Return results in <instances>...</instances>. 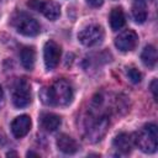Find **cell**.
I'll return each instance as SVG.
<instances>
[{
  "label": "cell",
  "instance_id": "cell-1",
  "mask_svg": "<svg viewBox=\"0 0 158 158\" xmlns=\"http://www.w3.org/2000/svg\"><path fill=\"white\" fill-rule=\"evenodd\" d=\"M40 96L46 105L67 106L73 100V89L68 81L60 79L53 83V85L43 88L40 93Z\"/></svg>",
  "mask_w": 158,
  "mask_h": 158
},
{
  "label": "cell",
  "instance_id": "cell-2",
  "mask_svg": "<svg viewBox=\"0 0 158 158\" xmlns=\"http://www.w3.org/2000/svg\"><path fill=\"white\" fill-rule=\"evenodd\" d=\"M157 137V126L154 123H148L136 135L133 143L144 153H154L158 147Z\"/></svg>",
  "mask_w": 158,
  "mask_h": 158
},
{
  "label": "cell",
  "instance_id": "cell-3",
  "mask_svg": "<svg viewBox=\"0 0 158 158\" xmlns=\"http://www.w3.org/2000/svg\"><path fill=\"white\" fill-rule=\"evenodd\" d=\"M11 25L16 28V31L23 36L33 37L40 33V23L32 16L26 12H17L12 16Z\"/></svg>",
  "mask_w": 158,
  "mask_h": 158
},
{
  "label": "cell",
  "instance_id": "cell-4",
  "mask_svg": "<svg viewBox=\"0 0 158 158\" xmlns=\"http://www.w3.org/2000/svg\"><path fill=\"white\" fill-rule=\"evenodd\" d=\"M104 38V30L100 25L90 23L80 30L78 33V40L81 44L86 47H93L99 44Z\"/></svg>",
  "mask_w": 158,
  "mask_h": 158
},
{
  "label": "cell",
  "instance_id": "cell-5",
  "mask_svg": "<svg viewBox=\"0 0 158 158\" xmlns=\"http://www.w3.org/2000/svg\"><path fill=\"white\" fill-rule=\"evenodd\" d=\"M12 102L16 107H26L31 102V86L26 79H19L12 89Z\"/></svg>",
  "mask_w": 158,
  "mask_h": 158
},
{
  "label": "cell",
  "instance_id": "cell-6",
  "mask_svg": "<svg viewBox=\"0 0 158 158\" xmlns=\"http://www.w3.org/2000/svg\"><path fill=\"white\" fill-rule=\"evenodd\" d=\"M27 6L36 10V11H40L44 17H47L48 20L51 21H54L59 17L60 15V7L57 2L54 1H44V0H30L27 1Z\"/></svg>",
  "mask_w": 158,
  "mask_h": 158
},
{
  "label": "cell",
  "instance_id": "cell-7",
  "mask_svg": "<svg viewBox=\"0 0 158 158\" xmlns=\"http://www.w3.org/2000/svg\"><path fill=\"white\" fill-rule=\"evenodd\" d=\"M43 59L44 65L48 70L54 69L60 59V47L54 41H47L43 47Z\"/></svg>",
  "mask_w": 158,
  "mask_h": 158
},
{
  "label": "cell",
  "instance_id": "cell-8",
  "mask_svg": "<svg viewBox=\"0 0 158 158\" xmlns=\"http://www.w3.org/2000/svg\"><path fill=\"white\" fill-rule=\"evenodd\" d=\"M138 36L133 30H126L115 38V46L121 52H130L136 48Z\"/></svg>",
  "mask_w": 158,
  "mask_h": 158
},
{
  "label": "cell",
  "instance_id": "cell-9",
  "mask_svg": "<svg viewBox=\"0 0 158 158\" xmlns=\"http://www.w3.org/2000/svg\"><path fill=\"white\" fill-rule=\"evenodd\" d=\"M31 117L28 115H20L11 122V132L16 138L25 137L31 130Z\"/></svg>",
  "mask_w": 158,
  "mask_h": 158
},
{
  "label": "cell",
  "instance_id": "cell-10",
  "mask_svg": "<svg viewBox=\"0 0 158 158\" xmlns=\"http://www.w3.org/2000/svg\"><path fill=\"white\" fill-rule=\"evenodd\" d=\"M57 147L60 152L65 153V154H73L79 149V146L77 143V141L74 138H72L70 136L62 133L58 136L57 138Z\"/></svg>",
  "mask_w": 158,
  "mask_h": 158
},
{
  "label": "cell",
  "instance_id": "cell-11",
  "mask_svg": "<svg viewBox=\"0 0 158 158\" xmlns=\"http://www.w3.org/2000/svg\"><path fill=\"white\" fill-rule=\"evenodd\" d=\"M114 146L117 151H120L123 154H127L131 152L133 147V138L127 133H120L114 139Z\"/></svg>",
  "mask_w": 158,
  "mask_h": 158
},
{
  "label": "cell",
  "instance_id": "cell-12",
  "mask_svg": "<svg viewBox=\"0 0 158 158\" xmlns=\"http://www.w3.org/2000/svg\"><path fill=\"white\" fill-rule=\"evenodd\" d=\"M62 123V120L58 115L56 114H51V112H46V114H42L41 116V126L46 130V131H49V132H53L56 131L57 128H59Z\"/></svg>",
  "mask_w": 158,
  "mask_h": 158
},
{
  "label": "cell",
  "instance_id": "cell-13",
  "mask_svg": "<svg viewBox=\"0 0 158 158\" xmlns=\"http://www.w3.org/2000/svg\"><path fill=\"white\" fill-rule=\"evenodd\" d=\"M20 59L25 69L32 70L35 67V60H36V52L33 47H23L20 53Z\"/></svg>",
  "mask_w": 158,
  "mask_h": 158
},
{
  "label": "cell",
  "instance_id": "cell-14",
  "mask_svg": "<svg viewBox=\"0 0 158 158\" xmlns=\"http://www.w3.org/2000/svg\"><path fill=\"white\" fill-rule=\"evenodd\" d=\"M125 22H126V19L122 9L114 7L110 12V26L112 31H118L120 28H122L125 26Z\"/></svg>",
  "mask_w": 158,
  "mask_h": 158
},
{
  "label": "cell",
  "instance_id": "cell-15",
  "mask_svg": "<svg viewBox=\"0 0 158 158\" xmlns=\"http://www.w3.org/2000/svg\"><path fill=\"white\" fill-rule=\"evenodd\" d=\"M141 59L143 62V64L148 68H154L156 67V63H157V49L152 44H148L144 47V49L142 51V54H141Z\"/></svg>",
  "mask_w": 158,
  "mask_h": 158
},
{
  "label": "cell",
  "instance_id": "cell-16",
  "mask_svg": "<svg viewBox=\"0 0 158 158\" xmlns=\"http://www.w3.org/2000/svg\"><path fill=\"white\" fill-rule=\"evenodd\" d=\"M132 16L137 23H143L147 20V10L144 2H136L132 6Z\"/></svg>",
  "mask_w": 158,
  "mask_h": 158
},
{
  "label": "cell",
  "instance_id": "cell-17",
  "mask_svg": "<svg viewBox=\"0 0 158 158\" xmlns=\"http://www.w3.org/2000/svg\"><path fill=\"white\" fill-rule=\"evenodd\" d=\"M126 74H127L128 79H130L133 84H138V83L141 81V79H142V74H141L139 70L136 69L135 67H130V68H127Z\"/></svg>",
  "mask_w": 158,
  "mask_h": 158
},
{
  "label": "cell",
  "instance_id": "cell-18",
  "mask_svg": "<svg viewBox=\"0 0 158 158\" xmlns=\"http://www.w3.org/2000/svg\"><path fill=\"white\" fill-rule=\"evenodd\" d=\"M151 91L154 96V100H157V79H153V81L151 83Z\"/></svg>",
  "mask_w": 158,
  "mask_h": 158
},
{
  "label": "cell",
  "instance_id": "cell-19",
  "mask_svg": "<svg viewBox=\"0 0 158 158\" xmlns=\"http://www.w3.org/2000/svg\"><path fill=\"white\" fill-rule=\"evenodd\" d=\"M86 2L93 7H99L100 5H102L104 0H86Z\"/></svg>",
  "mask_w": 158,
  "mask_h": 158
},
{
  "label": "cell",
  "instance_id": "cell-20",
  "mask_svg": "<svg viewBox=\"0 0 158 158\" xmlns=\"http://www.w3.org/2000/svg\"><path fill=\"white\" fill-rule=\"evenodd\" d=\"M27 157H32V156H35V157H38V154L37 153H33V152H27V154H26Z\"/></svg>",
  "mask_w": 158,
  "mask_h": 158
},
{
  "label": "cell",
  "instance_id": "cell-21",
  "mask_svg": "<svg viewBox=\"0 0 158 158\" xmlns=\"http://www.w3.org/2000/svg\"><path fill=\"white\" fill-rule=\"evenodd\" d=\"M2 98H4V94H2V89L0 86V101H2Z\"/></svg>",
  "mask_w": 158,
  "mask_h": 158
},
{
  "label": "cell",
  "instance_id": "cell-22",
  "mask_svg": "<svg viewBox=\"0 0 158 158\" xmlns=\"http://www.w3.org/2000/svg\"><path fill=\"white\" fill-rule=\"evenodd\" d=\"M6 156H7V157H11V156H17V154H16L15 152H9V153H7Z\"/></svg>",
  "mask_w": 158,
  "mask_h": 158
},
{
  "label": "cell",
  "instance_id": "cell-23",
  "mask_svg": "<svg viewBox=\"0 0 158 158\" xmlns=\"http://www.w3.org/2000/svg\"><path fill=\"white\" fill-rule=\"evenodd\" d=\"M146 0H136V2H144Z\"/></svg>",
  "mask_w": 158,
  "mask_h": 158
}]
</instances>
